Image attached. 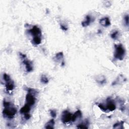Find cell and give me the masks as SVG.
<instances>
[{"label": "cell", "mask_w": 129, "mask_h": 129, "mask_svg": "<svg viewBox=\"0 0 129 129\" xmlns=\"http://www.w3.org/2000/svg\"><path fill=\"white\" fill-rule=\"evenodd\" d=\"M3 106L4 109L3 111L4 117L8 118H12L17 113V108L14 107L11 102L6 101L5 100L3 101Z\"/></svg>", "instance_id": "6da1fadb"}, {"label": "cell", "mask_w": 129, "mask_h": 129, "mask_svg": "<svg viewBox=\"0 0 129 129\" xmlns=\"http://www.w3.org/2000/svg\"><path fill=\"white\" fill-rule=\"evenodd\" d=\"M115 50L114 53V57L116 59L119 60V61H122L124 59L126 54V50L122 44H119L115 45Z\"/></svg>", "instance_id": "7a4b0ae2"}, {"label": "cell", "mask_w": 129, "mask_h": 129, "mask_svg": "<svg viewBox=\"0 0 129 129\" xmlns=\"http://www.w3.org/2000/svg\"><path fill=\"white\" fill-rule=\"evenodd\" d=\"M3 79L5 82V87L6 91L8 92H10L13 90L15 87V85L14 82L11 79L9 75L5 73L3 74Z\"/></svg>", "instance_id": "3957f363"}, {"label": "cell", "mask_w": 129, "mask_h": 129, "mask_svg": "<svg viewBox=\"0 0 129 129\" xmlns=\"http://www.w3.org/2000/svg\"><path fill=\"white\" fill-rule=\"evenodd\" d=\"M19 55L20 56V58L22 59L23 64L25 66V68H26V72L28 73L32 72L33 70L32 63L26 58V56L25 55L20 53Z\"/></svg>", "instance_id": "277c9868"}, {"label": "cell", "mask_w": 129, "mask_h": 129, "mask_svg": "<svg viewBox=\"0 0 129 129\" xmlns=\"http://www.w3.org/2000/svg\"><path fill=\"white\" fill-rule=\"evenodd\" d=\"M72 114L70 111L68 110H65L62 113L61 121L64 124L70 123V122H72Z\"/></svg>", "instance_id": "5b68a950"}, {"label": "cell", "mask_w": 129, "mask_h": 129, "mask_svg": "<svg viewBox=\"0 0 129 129\" xmlns=\"http://www.w3.org/2000/svg\"><path fill=\"white\" fill-rule=\"evenodd\" d=\"M35 94L28 92L26 96V104H27L30 106L35 104L36 101V98L35 97Z\"/></svg>", "instance_id": "8992f818"}, {"label": "cell", "mask_w": 129, "mask_h": 129, "mask_svg": "<svg viewBox=\"0 0 129 129\" xmlns=\"http://www.w3.org/2000/svg\"><path fill=\"white\" fill-rule=\"evenodd\" d=\"M107 110L113 111L116 109V105L115 101L110 98H108L106 99V106Z\"/></svg>", "instance_id": "52a82bcc"}, {"label": "cell", "mask_w": 129, "mask_h": 129, "mask_svg": "<svg viewBox=\"0 0 129 129\" xmlns=\"http://www.w3.org/2000/svg\"><path fill=\"white\" fill-rule=\"evenodd\" d=\"M29 33H30L33 37L40 36H41V29L37 26H34L29 30Z\"/></svg>", "instance_id": "ba28073f"}, {"label": "cell", "mask_w": 129, "mask_h": 129, "mask_svg": "<svg viewBox=\"0 0 129 129\" xmlns=\"http://www.w3.org/2000/svg\"><path fill=\"white\" fill-rule=\"evenodd\" d=\"M99 23L102 26L105 27H108L109 26H110L111 24L110 20L108 17H105V18H103L101 19L99 21Z\"/></svg>", "instance_id": "9c48e42d"}, {"label": "cell", "mask_w": 129, "mask_h": 129, "mask_svg": "<svg viewBox=\"0 0 129 129\" xmlns=\"http://www.w3.org/2000/svg\"><path fill=\"white\" fill-rule=\"evenodd\" d=\"M91 17L90 15H88L86 16L85 20L82 21V26L84 27H86L88 26H89L91 22Z\"/></svg>", "instance_id": "30bf717a"}, {"label": "cell", "mask_w": 129, "mask_h": 129, "mask_svg": "<svg viewBox=\"0 0 129 129\" xmlns=\"http://www.w3.org/2000/svg\"><path fill=\"white\" fill-rule=\"evenodd\" d=\"M30 106L27 105V104H25L21 109L20 110V113L21 114H27L29 113L30 112V111L31 110V108H30Z\"/></svg>", "instance_id": "8fae6325"}, {"label": "cell", "mask_w": 129, "mask_h": 129, "mask_svg": "<svg viewBox=\"0 0 129 129\" xmlns=\"http://www.w3.org/2000/svg\"><path fill=\"white\" fill-rule=\"evenodd\" d=\"M82 117V113L80 110H78L76 111L74 113V115H72V122H74L76 121V120L79 118H81Z\"/></svg>", "instance_id": "7c38bea8"}, {"label": "cell", "mask_w": 129, "mask_h": 129, "mask_svg": "<svg viewBox=\"0 0 129 129\" xmlns=\"http://www.w3.org/2000/svg\"><path fill=\"white\" fill-rule=\"evenodd\" d=\"M41 37L40 36L33 37L31 41L32 44L35 46L40 45L41 44Z\"/></svg>", "instance_id": "4fadbf2b"}, {"label": "cell", "mask_w": 129, "mask_h": 129, "mask_svg": "<svg viewBox=\"0 0 129 129\" xmlns=\"http://www.w3.org/2000/svg\"><path fill=\"white\" fill-rule=\"evenodd\" d=\"M55 122L54 119H50L46 124L45 126L46 129H54Z\"/></svg>", "instance_id": "5bb4252c"}, {"label": "cell", "mask_w": 129, "mask_h": 129, "mask_svg": "<svg viewBox=\"0 0 129 129\" xmlns=\"http://www.w3.org/2000/svg\"><path fill=\"white\" fill-rule=\"evenodd\" d=\"M88 124H89L88 122L86 121L85 123H82L81 124L78 125V126H77V128L79 129H88Z\"/></svg>", "instance_id": "9a60e30c"}, {"label": "cell", "mask_w": 129, "mask_h": 129, "mask_svg": "<svg viewBox=\"0 0 129 129\" xmlns=\"http://www.w3.org/2000/svg\"><path fill=\"white\" fill-rule=\"evenodd\" d=\"M55 59L57 61H62V62H64L63 59H64V54L63 52H59L56 54L55 56Z\"/></svg>", "instance_id": "2e32d148"}, {"label": "cell", "mask_w": 129, "mask_h": 129, "mask_svg": "<svg viewBox=\"0 0 129 129\" xmlns=\"http://www.w3.org/2000/svg\"><path fill=\"white\" fill-rule=\"evenodd\" d=\"M124 124V122L117 123L114 125L113 128L114 129H124V127H123Z\"/></svg>", "instance_id": "e0dca14e"}, {"label": "cell", "mask_w": 129, "mask_h": 129, "mask_svg": "<svg viewBox=\"0 0 129 129\" xmlns=\"http://www.w3.org/2000/svg\"><path fill=\"white\" fill-rule=\"evenodd\" d=\"M40 81L43 84H47L48 83V78H47V77L44 75H42L41 77V78H40Z\"/></svg>", "instance_id": "ac0fdd59"}, {"label": "cell", "mask_w": 129, "mask_h": 129, "mask_svg": "<svg viewBox=\"0 0 129 129\" xmlns=\"http://www.w3.org/2000/svg\"><path fill=\"white\" fill-rule=\"evenodd\" d=\"M119 37V32L118 31H115L111 34V37L113 39H117Z\"/></svg>", "instance_id": "d6986e66"}, {"label": "cell", "mask_w": 129, "mask_h": 129, "mask_svg": "<svg viewBox=\"0 0 129 129\" xmlns=\"http://www.w3.org/2000/svg\"><path fill=\"white\" fill-rule=\"evenodd\" d=\"M97 81L100 84H104L106 83V78H105L104 77H102L101 79L100 78L99 79H98Z\"/></svg>", "instance_id": "ffe728a7"}, {"label": "cell", "mask_w": 129, "mask_h": 129, "mask_svg": "<svg viewBox=\"0 0 129 129\" xmlns=\"http://www.w3.org/2000/svg\"><path fill=\"white\" fill-rule=\"evenodd\" d=\"M98 107L100 108V109L102 110L103 111H104V112H106V111L107 110L106 106L104 105H103L102 104H99L98 105Z\"/></svg>", "instance_id": "44dd1931"}, {"label": "cell", "mask_w": 129, "mask_h": 129, "mask_svg": "<svg viewBox=\"0 0 129 129\" xmlns=\"http://www.w3.org/2000/svg\"><path fill=\"white\" fill-rule=\"evenodd\" d=\"M50 114L51 117H53V118H55L57 116V113H56V111L54 110H50Z\"/></svg>", "instance_id": "7402d4cb"}, {"label": "cell", "mask_w": 129, "mask_h": 129, "mask_svg": "<svg viewBox=\"0 0 129 129\" xmlns=\"http://www.w3.org/2000/svg\"><path fill=\"white\" fill-rule=\"evenodd\" d=\"M124 21H125V23L126 25V26H129V15H126L125 16Z\"/></svg>", "instance_id": "603a6c76"}, {"label": "cell", "mask_w": 129, "mask_h": 129, "mask_svg": "<svg viewBox=\"0 0 129 129\" xmlns=\"http://www.w3.org/2000/svg\"><path fill=\"white\" fill-rule=\"evenodd\" d=\"M24 118L26 120H28L30 119V117H31V116L29 114V113H27V114H25L24 115Z\"/></svg>", "instance_id": "cb8c5ba5"}, {"label": "cell", "mask_w": 129, "mask_h": 129, "mask_svg": "<svg viewBox=\"0 0 129 129\" xmlns=\"http://www.w3.org/2000/svg\"><path fill=\"white\" fill-rule=\"evenodd\" d=\"M60 27H61V29H62L64 31H67L68 30V28L66 26H65V25H64L63 24L60 25Z\"/></svg>", "instance_id": "d4e9b609"}]
</instances>
